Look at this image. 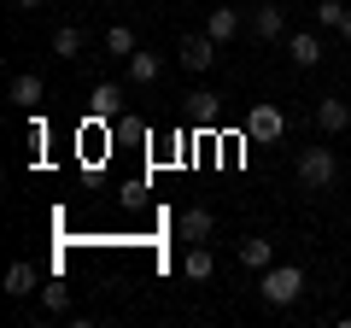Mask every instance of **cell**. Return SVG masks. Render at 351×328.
<instances>
[{
    "instance_id": "6da1fadb",
    "label": "cell",
    "mask_w": 351,
    "mask_h": 328,
    "mask_svg": "<svg viewBox=\"0 0 351 328\" xmlns=\"http://www.w3.org/2000/svg\"><path fill=\"white\" fill-rule=\"evenodd\" d=\"M258 293H263V305L287 311V305H299V293H304V270L299 264H269L263 281H258Z\"/></svg>"
},
{
    "instance_id": "7a4b0ae2",
    "label": "cell",
    "mask_w": 351,
    "mask_h": 328,
    "mask_svg": "<svg viewBox=\"0 0 351 328\" xmlns=\"http://www.w3.org/2000/svg\"><path fill=\"white\" fill-rule=\"evenodd\" d=\"M293 170H299V182H304V188H316V194H322V188H334V176H339V159H334L328 147H304Z\"/></svg>"
},
{
    "instance_id": "3957f363",
    "label": "cell",
    "mask_w": 351,
    "mask_h": 328,
    "mask_svg": "<svg viewBox=\"0 0 351 328\" xmlns=\"http://www.w3.org/2000/svg\"><path fill=\"white\" fill-rule=\"evenodd\" d=\"M287 135V112H281L276 100H258L246 112V141H258V147H269V141Z\"/></svg>"
},
{
    "instance_id": "277c9868",
    "label": "cell",
    "mask_w": 351,
    "mask_h": 328,
    "mask_svg": "<svg viewBox=\"0 0 351 328\" xmlns=\"http://www.w3.org/2000/svg\"><path fill=\"white\" fill-rule=\"evenodd\" d=\"M246 30H252L258 41H287V18H281L276 0H258V6H252V18H246Z\"/></svg>"
},
{
    "instance_id": "5b68a950",
    "label": "cell",
    "mask_w": 351,
    "mask_h": 328,
    "mask_svg": "<svg viewBox=\"0 0 351 328\" xmlns=\"http://www.w3.org/2000/svg\"><path fill=\"white\" fill-rule=\"evenodd\" d=\"M217 53H223V41H211V36L199 30V36H182V47H176V59L188 65V71H211V65H217Z\"/></svg>"
},
{
    "instance_id": "8992f818",
    "label": "cell",
    "mask_w": 351,
    "mask_h": 328,
    "mask_svg": "<svg viewBox=\"0 0 351 328\" xmlns=\"http://www.w3.org/2000/svg\"><path fill=\"white\" fill-rule=\"evenodd\" d=\"M316 129H322V135H346V129H351V106L334 100V94L316 100Z\"/></svg>"
},
{
    "instance_id": "52a82bcc",
    "label": "cell",
    "mask_w": 351,
    "mask_h": 328,
    "mask_svg": "<svg viewBox=\"0 0 351 328\" xmlns=\"http://www.w3.org/2000/svg\"><path fill=\"white\" fill-rule=\"evenodd\" d=\"M322 36H304V30H299V36H287V59L293 65H299V71H316V65H322Z\"/></svg>"
},
{
    "instance_id": "ba28073f",
    "label": "cell",
    "mask_w": 351,
    "mask_h": 328,
    "mask_svg": "<svg viewBox=\"0 0 351 328\" xmlns=\"http://www.w3.org/2000/svg\"><path fill=\"white\" fill-rule=\"evenodd\" d=\"M123 65H129V82H135V89H152V82L164 76V59H158V53H141V47L129 53Z\"/></svg>"
},
{
    "instance_id": "9c48e42d",
    "label": "cell",
    "mask_w": 351,
    "mask_h": 328,
    "mask_svg": "<svg viewBox=\"0 0 351 328\" xmlns=\"http://www.w3.org/2000/svg\"><path fill=\"white\" fill-rule=\"evenodd\" d=\"M211 229H217V217L205 211V205H193V211H182V223H176V235L188 240V246H199V240H211Z\"/></svg>"
},
{
    "instance_id": "30bf717a",
    "label": "cell",
    "mask_w": 351,
    "mask_h": 328,
    "mask_svg": "<svg viewBox=\"0 0 351 328\" xmlns=\"http://www.w3.org/2000/svg\"><path fill=\"white\" fill-rule=\"evenodd\" d=\"M240 30H246V18H240L234 6H217V12L205 18V36H211V41H223V47H228V41L240 36Z\"/></svg>"
},
{
    "instance_id": "8fae6325",
    "label": "cell",
    "mask_w": 351,
    "mask_h": 328,
    "mask_svg": "<svg viewBox=\"0 0 351 328\" xmlns=\"http://www.w3.org/2000/svg\"><path fill=\"white\" fill-rule=\"evenodd\" d=\"M41 94H47V89H41V76H36V71H18V76H12V89H6V100L24 106V112H36Z\"/></svg>"
},
{
    "instance_id": "7c38bea8",
    "label": "cell",
    "mask_w": 351,
    "mask_h": 328,
    "mask_svg": "<svg viewBox=\"0 0 351 328\" xmlns=\"http://www.w3.org/2000/svg\"><path fill=\"white\" fill-rule=\"evenodd\" d=\"M88 106H94V117H117L123 112V82H94Z\"/></svg>"
},
{
    "instance_id": "4fadbf2b",
    "label": "cell",
    "mask_w": 351,
    "mask_h": 328,
    "mask_svg": "<svg viewBox=\"0 0 351 328\" xmlns=\"http://www.w3.org/2000/svg\"><path fill=\"white\" fill-rule=\"evenodd\" d=\"M240 264H246V270H269V264H276V246H269L263 235H246V240H240Z\"/></svg>"
},
{
    "instance_id": "5bb4252c",
    "label": "cell",
    "mask_w": 351,
    "mask_h": 328,
    "mask_svg": "<svg viewBox=\"0 0 351 328\" xmlns=\"http://www.w3.org/2000/svg\"><path fill=\"white\" fill-rule=\"evenodd\" d=\"M182 270H188V281H205V276H211V270H217L211 246H205V240H199V246H188V258H182Z\"/></svg>"
},
{
    "instance_id": "9a60e30c",
    "label": "cell",
    "mask_w": 351,
    "mask_h": 328,
    "mask_svg": "<svg viewBox=\"0 0 351 328\" xmlns=\"http://www.w3.org/2000/svg\"><path fill=\"white\" fill-rule=\"evenodd\" d=\"M53 53H59V59H82V30L59 24V30H53Z\"/></svg>"
},
{
    "instance_id": "2e32d148",
    "label": "cell",
    "mask_w": 351,
    "mask_h": 328,
    "mask_svg": "<svg viewBox=\"0 0 351 328\" xmlns=\"http://www.w3.org/2000/svg\"><path fill=\"white\" fill-rule=\"evenodd\" d=\"M106 53H112V59H129V53H135V30L112 24V30H106Z\"/></svg>"
},
{
    "instance_id": "e0dca14e",
    "label": "cell",
    "mask_w": 351,
    "mask_h": 328,
    "mask_svg": "<svg viewBox=\"0 0 351 328\" xmlns=\"http://www.w3.org/2000/svg\"><path fill=\"white\" fill-rule=\"evenodd\" d=\"M6 293H12V299L36 293V270H29V264H12V270H6Z\"/></svg>"
},
{
    "instance_id": "ac0fdd59",
    "label": "cell",
    "mask_w": 351,
    "mask_h": 328,
    "mask_svg": "<svg viewBox=\"0 0 351 328\" xmlns=\"http://www.w3.org/2000/svg\"><path fill=\"white\" fill-rule=\"evenodd\" d=\"M346 12H351L346 0H322V6H316V24H322V30H339V24H346Z\"/></svg>"
},
{
    "instance_id": "d6986e66",
    "label": "cell",
    "mask_w": 351,
    "mask_h": 328,
    "mask_svg": "<svg viewBox=\"0 0 351 328\" xmlns=\"http://www.w3.org/2000/svg\"><path fill=\"white\" fill-rule=\"evenodd\" d=\"M188 100H193V117H199V124H211V117H217V94H188Z\"/></svg>"
},
{
    "instance_id": "ffe728a7",
    "label": "cell",
    "mask_w": 351,
    "mask_h": 328,
    "mask_svg": "<svg viewBox=\"0 0 351 328\" xmlns=\"http://www.w3.org/2000/svg\"><path fill=\"white\" fill-rule=\"evenodd\" d=\"M41 305H47V311H64V305H71V293H64L59 281H47V288H41Z\"/></svg>"
},
{
    "instance_id": "44dd1931",
    "label": "cell",
    "mask_w": 351,
    "mask_h": 328,
    "mask_svg": "<svg viewBox=\"0 0 351 328\" xmlns=\"http://www.w3.org/2000/svg\"><path fill=\"white\" fill-rule=\"evenodd\" d=\"M339 36H346V41H351V12H346V24H339Z\"/></svg>"
},
{
    "instance_id": "7402d4cb",
    "label": "cell",
    "mask_w": 351,
    "mask_h": 328,
    "mask_svg": "<svg viewBox=\"0 0 351 328\" xmlns=\"http://www.w3.org/2000/svg\"><path fill=\"white\" fill-rule=\"evenodd\" d=\"M18 6H24V12H36V6H41V0H18Z\"/></svg>"
}]
</instances>
